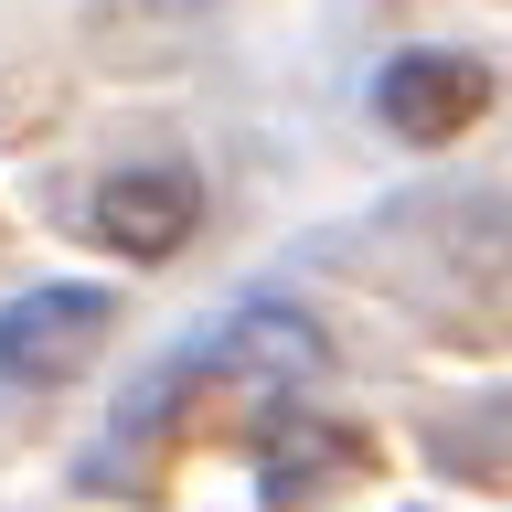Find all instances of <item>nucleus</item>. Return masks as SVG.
Returning a JSON list of instances; mask_svg holds the SVG:
<instances>
[{
	"mask_svg": "<svg viewBox=\"0 0 512 512\" xmlns=\"http://www.w3.org/2000/svg\"><path fill=\"white\" fill-rule=\"evenodd\" d=\"M480 107H491V64H480V54H448V43H416V54H395L374 75V118L395 128V139H416V150L459 139Z\"/></svg>",
	"mask_w": 512,
	"mask_h": 512,
	"instance_id": "4",
	"label": "nucleus"
},
{
	"mask_svg": "<svg viewBox=\"0 0 512 512\" xmlns=\"http://www.w3.org/2000/svg\"><path fill=\"white\" fill-rule=\"evenodd\" d=\"M320 363H331V352H320V331L299 310H278V299H256V310H235L214 331V342H192L182 352V395L192 384H246V395H278V384H299V374H320Z\"/></svg>",
	"mask_w": 512,
	"mask_h": 512,
	"instance_id": "2",
	"label": "nucleus"
},
{
	"mask_svg": "<svg viewBox=\"0 0 512 512\" xmlns=\"http://www.w3.org/2000/svg\"><path fill=\"white\" fill-rule=\"evenodd\" d=\"M192 224H203V182H192L182 160H128L107 182L86 192V235L128 267H160V256L192 246Z\"/></svg>",
	"mask_w": 512,
	"mask_h": 512,
	"instance_id": "1",
	"label": "nucleus"
},
{
	"mask_svg": "<svg viewBox=\"0 0 512 512\" xmlns=\"http://www.w3.org/2000/svg\"><path fill=\"white\" fill-rule=\"evenodd\" d=\"M107 331H118L107 288H22V299H0V374L11 384H64Z\"/></svg>",
	"mask_w": 512,
	"mask_h": 512,
	"instance_id": "3",
	"label": "nucleus"
}]
</instances>
